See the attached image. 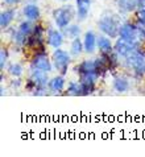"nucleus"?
Segmentation results:
<instances>
[{"mask_svg": "<svg viewBox=\"0 0 145 157\" xmlns=\"http://www.w3.org/2000/svg\"><path fill=\"white\" fill-rule=\"evenodd\" d=\"M30 75L26 79L24 89L25 91L33 94V95H46L48 89V83H49V78H48V73L45 71H40V70H34V69H30Z\"/></svg>", "mask_w": 145, "mask_h": 157, "instance_id": "f257e3e1", "label": "nucleus"}, {"mask_svg": "<svg viewBox=\"0 0 145 157\" xmlns=\"http://www.w3.org/2000/svg\"><path fill=\"white\" fill-rule=\"evenodd\" d=\"M98 28L100 32H103L105 36L115 38L119 37V32H120V17L116 13H112V12H105L100 16V19L98 20Z\"/></svg>", "mask_w": 145, "mask_h": 157, "instance_id": "f03ea898", "label": "nucleus"}, {"mask_svg": "<svg viewBox=\"0 0 145 157\" xmlns=\"http://www.w3.org/2000/svg\"><path fill=\"white\" fill-rule=\"evenodd\" d=\"M53 20L57 25V28L63 29L67 25L71 24L73 19L77 16V10H74L73 6H62L53 11Z\"/></svg>", "mask_w": 145, "mask_h": 157, "instance_id": "7ed1b4c3", "label": "nucleus"}, {"mask_svg": "<svg viewBox=\"0 0 145 157\" xmlns=\"http://www.w3.org/2000/svg\"><path fill=\"white\" fill-rule=\"evenodd\" d=\"M52 62H53V66H54L57 73L65 75V74H67V71H69L70 62H71V54H70V52H67V50L57 48L52 54Z\"/></svg>", "mask_w": 145, "mask_h": 157, "instance_id": "20e7f679", "label": "nucleus"}, {"mask_svg": "<svg viewBox=\"0 0 145 157\" xmlns=\"http://www.w3.org/2000/svg\"><path fill=\"white\" fill-rule=\"evenodd\" d=\"M125 66L137 77H143L145 74V53L141 50L135 52L133 54L124 58Z\"/></svg>", "mask_w": 145, "mask_h": 157, "instance_id": "39448f33", "label": "nucleus"}, {"mask_svg": "<svg viewBox=\"0 0 145 157\" xmlns=\"http://www.w3.org/2000/svg\"><path fill=\"white\" fill-rule=\"evenodd\" d=\"M30 69L50 73L53 69H54V66H53L52 58H49V56H48L45 52H36V53L33 54L32 59H30Z\"/></svg>", "mask_w": 145, "mask_h": 157, "instance_id": "423d86ee", "label": "nucleus"}, {"mask_svg": "<svg viewBox=\"0 0 145 157\" xmlns=\"http://www.w3.org/2000/svg\"><path fill=\"white\" fill-rule=\"evenodd\" d=\"M119 37L125 41L135 42V44H141L140 42V34H139V27L136 23H123L119 32Z\"/></svg>", "mask_w": 145, "mask_h": 157, "instance_id": "0eeeda50", "label": "nucleus"}, {"mask_svg": "<svg viewBox=\"0 0 145 157\" xmlns=\"http://www.w3.org/2000/svg\"><path fill=\"white\" fill-rule=\"evenodd\" d=\"M140 46H141V44L129 42V41H125V40H123V38L119 37L116 40V42L113 44V52H116L120 57L125 58V57H128V56L133 54L135 52L140 50Z\"/></svg>", "mask_w": 145, "mask_h": 157, "instance_id": "6e6552de", "label": "nucleus"}, {"mask_svg": "<svg viewBox=\"0 0 145 157\" xmlns=\"http://www.w3.org/2000/svg\"><path fill=\"white\" fill-rule=\"evenodd\" d=\"M65 41V36L62 33V30H58V29H48L46 32V42L48 45L54 48V49H57V48H61L62 46V44Z\"/></svg>", "mask_w": 145, "mask_h": 157, "instance_id": "1a4fd4ad", "label": "nucleus"}, {"mask_svg": "<svg viewBox=\"0 0 145 157\" xmlns=\"http://www.w3.org/2000/svg\"><path fill=\"white\" fill-rule=\"evenodd\" d=\"M48 89H49L52 94H65V90H66L65 75L58 74V75L50 78L49 83H48Z\"/></svg>", "mask_w": 145, "mask_h": 157, "instance_id": "9d476101", "label": "nucleus"}, {"mask_svg": "<svg viewBox=\"0 0 145 157\" xmlns=\"http://www.w3.org/2000/svg\"><path fill=\"white\" fill-rule=\"evenodd\" d=\"M23 15L26 20L36 23V21L40 20V17H41V11H40V7L36 3H28L23 8Z\"/></svg>", "mask_w": 145, "mask_h": 157, "instance_id": "9b49d317", "label": "nucleus"}, {"mask_svg": "<svg viewBox=\"0 0 145 157\" xmlns=\"http://www.w3.org/2000/svg\"><path fill=\"white\" fill-rule=\"evenodd\" d=\"M74 71H75L78 75H81V74H87V73H98L99 74L98 69H96V65H95V59H83L81 63H78L77 66H74Z\"/></svg>", "mask_w": 145, "mask_h": 157, "instance_id": "f8f14e48", "label": "nucleus"}, {"mask_svg": "<svg viewBox=\"0 0 145 157\" xmlns=\"http://www.w3.org/2000/svg\"><path fill=\"white\" fill-rule=\"evenodd\" d=\"M96 41H98V36L92 30H87L83 34V46H85V52L87 54H92L95 52Z\"/></svg>", "mask_w": 145, "mask_h": 157, "instance_id": "ddd939ff", "label": "nucleus"}, {"mask_svg": "<svg viewBox=\"0 0 145 157\" xmlns=\"http://www.w3.org/2000/svg\"><path fill=\"white\" fill-rule=\"evenodd\" d=\"M96 49L99 50L100 54H109L113 52V44L111 41V37L108 36H98L96 41Z\"/></svg>", "mask_w": 145, "mask_h": 157, "instance_id": "4468645a", "label": "nucleus"}, {"mask_svg": "<svg viewBox=\"0 0 145 157\" xmlns=\"http://www.w3.org/2000/svg\"><path fill=\"white\" fill-rule=\"evenodd\" d=\"M91 7V0H75V10H77V17L79 21H85L86 17L89 16Z\"/></svg>", "mask_w": 145, "mask_h": 157, "instance_id": "2eb2a0df", "label": "nucleus"}, {"mask_svg": "<svg viewBox=\"0 0 145 157\" xmlns=\"http://www.w3.org/2000/svg\"><path fill=\"white\" fill-rule=\"evenodd\" d=\"M65 95H69V97H85L83 87H82V83L79 82V79L67 82L66 90H65Z\"/></svg>", "mask_w": 145, "mask_h": 157, "instance_id": "dca6fc26", "label": "nucleus"}, {"mask_svg": "<svg viewBox=\"0 0 145 157\" xmlns=\"http://www.w3.org/2000/svg\"><path fill=\"white\" fill-rule=\"evenodd\" d=\"M112 87L116 93H127L131 87V83H129V79L127 77H123V75H117L113 78L112 81Z\"/></svg>", "mask_w": 145, "mask_h": 157, "instance_id": "f3484780", "label": "nucleus"}, {"mask_svg": "<svg viewBox=\"0 0 145 157\" xmlns=\"http://www.w3.org/2000/svg\"><path fill=\"white\" fill-rule=\"evenodd\" d=\"M116 2L120 12H123V13H132V12L137 11L140 0H116Z\"/></svg>", "mask_w": 145, "mask_h": 157, "instance_id": "a211bd4d", "label": "nucleus"}, {"mask_svg": "<svg viewBox=\"0 0 145 157\" xmlns=\"http://www.w3.org/2000/svg\"><path fill=\"white\" fill-rule=\"evenodd\" d=\"M15 16H16V11L13 10V8H7V10H4L2 13H0V28L3 30L7 29L11 25L13 19H15Z\"/></svg>", "mask_w": 145, "mask_h": 157, "instance_id": "6ab92c4d", "label": "nucleus"}, {"mask_svg": "<svg viewBox=\"0 0 145 157\" xmlns=\"http://www.w3.org/2000/svg\"><path fill=\"white\" fill-rule=\"evenodd\" d=\"M61 30H62L63 36L70 38V40H74V38L79 37V34H81V32H82L81 27H79L78 24H70V25H67L66 28L61 29Z\"/></svg>", "mask_w": 145, "mask_h": 157, "instance_id": "aec40b11", "label": "nucleus"}, {"mask_svg": "<svg viewBox=\"0 0 145 157\" xmlns=\"http://www.w3.org/2000/svg\"><path fill=\"white\" fill-rule=\"evenodd\" d=\"M33 28H34L33 21L25 19L24 21H21V23L19 24V27H17V32H19L20 34H23V36H25V37H29L30 34H32V32H33Z\"/></svg>", "mask_w": 145, "mask_h": 157, "instance_id": "412c9836", "label": "nucleus"}, {"mask_svg": "<svg viewBox=\"0 0 145 157\" xmlns=\"http://www.w3.org/2000/svg\"><path fill=\"white\" fill-rule=\"evenodd\" d=\"M83 52H85L83 40H81L79 37L74 38V40L71 41V45H70V54L74 56V57H78V56H81Z\"/></svg>", "mask_w": 145, "mask_h": 157, "instance_id": "4be33fe9", "label": "nucleus"}, {"mask_svg": "<svg viewBox=\"0 0 145 157\" xmlns=\"http://www.w3.org/2000/svg\"><path fill=\"white\" fill-rule=\"evenodd\" d=\"M7 71L13 78H20L21 75H23V73H24V67H23V65H20L19 62H13V63L8 65Z\"/></svg>", "mask_w": 145, "mask_h": 157, "instance_id": "5701e85b", "label": "nucleus"}, {"mask_svg": "<svg viewBox=\"0 0 145 157\" xmlns=\"http://www.w3.org/2000/svg\"><path fill=\"white\" fill-rule=\"evenodd\" d=\"M8 58H10L8 49H6V48H2V50H0V69H2V70H4V69L7 67Z\"/></svg>", "mask_w": 145, "mask_h": 157, "instance_id": "b1692460", "label": "nucleus"}, {"mask_svg": "<svg viewBox=\"0 0 145 157\" xmlns=\"http://www.w3.org/2000/svg\"><path fill=\"white\" fill-rule=\"evenodd\" d=\"M21 85H23V82H21V79H19V78H13V81L11 82L12 89H17V87H20Z\"/></svg>", "mask_w": 145, "mask_h": 157, "instance_id": "393cba45", "label": "nucleus"}, {"mask_svg": "<svg viewBox=\"0 0 145 157\" xmlns=\"http://www.w3.org/2000/svg\"><path fill=\"white\" fill-rule=\"evenodd\" d=\"M137 11H140V12H145V0H140V2H139Z\"/></svg>", "mask_w": 145, "mask_h": 157, "instance_id": "a878e982", "label": "nucleus"}, {"mask_svg": "<svg viewBox=\"0 0 145 157\" xmlns=\"http://www.w3.org/2000/svg\"><path fill=\"white\" fill-rule=\"evenodd\" d=\"M4 2H6V4H8V6H16L20 0H4Z\"/></svg>", "mask_w": 145, "mask_h": 157, "instance_id": "bb28decb", "label": "nucleus"}, {"mask_svg": "<svg viewBox=\"0 0 145 157\" xmlns=\"http://www.w3.org/2000/svg\"><path fill=\"white\" fill-rule=\"evenodd\" d=\"M140 93H143V94L145 95V85H144L143 87H140Z\"/></svg>", "mask_w": 145, "mask_h": 157, "instance_id": "cd10ccee", "label": "nucleus"}, {"mask_svg": "<svg viewBox=\"0 0 145 157\" xmlns=\"http://www.w3.org/2000/svg\"><path fill=\"white\" fill-rule=\"evenodd\" d=\"M0 94H2V95H4V94H6V90H4L3 87H2V93H0Z\"/></svg>", "mask_w": 145, "mask_h": 157, "instance_id": "c85d7f7f", "label": "nucleus"}, {"mask_svg": "<svg viewBox=\"0 0 145 157\" xmlns=\"http://www.w3.org/2000/svg\"><path fill=\"white\" fill-rule=\"evenodd\" d=\"M59 2H67V0H59Z\"/></svg>", "mask_w": 145, "mask_h": 157, "instance_id": "c756f323", "label": "nucleus"}]
</instances>
